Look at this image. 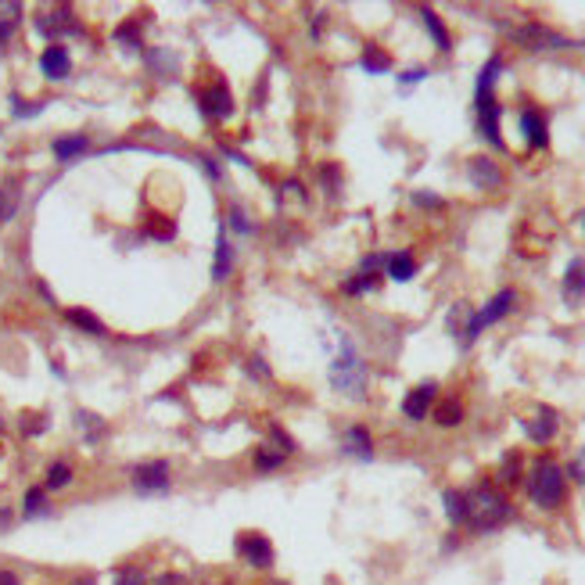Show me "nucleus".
<instances>
[{
	"label": "nucleus",
	"mask_w": 585,
	"mask_h": 585,
	"mask_svg": "<svg viewBox=\"0 0 585 585\" xmlns=\"http://www.w3.org/2000/svg\"><path fill=\"white\" fill-rule=\"evenodd\" d=\"M474 105H477V122H481L485 140H488L492 148H503V137H499V105H496V98L474 101Z\"/></svg>",
	"instance_id": "11"
},
{
	"label": "nucleus",
	"mask_w": 585,
	"mask_h": 585,
	"mask_svg": "<svg viewBox=\"0 0 585 585\" xmlns=\"http://www.w3.org/2000/svg\"><path fill=\"white\" fill-rule=\"evenodd\" d=\"M201 112L212 118H227L234 112V98H231V90H227V83H212L209 90H205V98H201Z\"/></svg>",
	"instance_id": "10"
},
{
	"label": "nucleus",
	"mask_w": 585,
	"mask_h": 585,
	"mask_svg": "<svg viewBox=\"0 0 585 585\" xmlns=\"http://www.w3.org/2000/svg\"><path fill=\"white\" fill-rule=\"evenodd\" d=\"M18 22H22V4H15V0H0V47L15 36Z\"/></svg>",
	"instance_id": "20"
},
{
	"label": "nucleus",
	"mask_w": 585,
	"mask_h": 585,
	"mask_svg": "<svg viewBox=\"0 0 585 585\" xmlns=\"http://www.w3.org/2000/svg\"><path fill=\"white\" fill-rule=\"evenodd\" d=\"M0 424H4V416H0Z\"/></svg>",
	"instance_id": "45"
},
{
	"label": "nucleus",
	"mask_w": 585,
	"mask_h": 585,
	"mask_svg": "<svg viewBox=\"0 0 585 585\" xmlns=\"http://www.w3.org/2000/svg\"><path fill=\"white\" fill-rule=\"evenodd\" d=\"M568 474H571V477H575V481H579V485L585 488V449L579 453V457H575V460H571V467H568Z\"/></svg>",
	"instance_id": "36"
},
{
	"label": "nucleus",
	"mask_w": 585,
	"mask_h": 585,
	"mask_svg": "<svg viewBox=\"0 0 585 585\" xmlns=\"http://www.w3.org/2000/svg\"><path fill=\"white\" fill-rule=\"evenodd\" d=\"M237 553H241L251 568H270V564H273V546H270V539H262V535H244V539L237 542Z\"/></svg>",
	"instance_id": "8"
},
{
	"label": "nucleus",
	"mask_w": 585,
	"mask_h": 585,
	"mask_svg": "<svg viewBox=\"0 0 585 585\" xmlns=\"http://www.w3.org/2000/svg\"><path fill=\"white\" fill-rule=\"evenodd\" d=\"M514 302H518V292H510V288H507V292L496 294L481 313H474V316H470V323H467V334H464V345H470V342H474L488 323H499V320L514 309Z\"/></svg>",
	"instance_id": "4"
},
{
	"label": "nucleus",
	"mask_w": 585,
	"mask_h": 585,
	"mask_svg": "<svg viewBox=\"0 0 585 585\" xmlns=\"http://www.w3.org/2000/svg\"><path fill=\"white\" fill-rule=\"evenodd\" d=\"M83 151H87V137H61V140H55V159H61V162H68V159H76Z\"/></svg>",
	"instance_id": "25"
},
{
	"label": "nucleus",
	"mask_w": 585,
	"mask_h": 585,
	"mask_svg": "<svg viewBox=\"0 0 585 585\" xmlns=\"http://www.w3.org/2000/svg\"><path fill=\"white\" fill-rule=\"evenodd\" d=\"M0 525H11V514H7V510H0Z\"/></svg>",
	"instance_id": "43"
},
{
	"label": "nucleus",
	"mask_w": 585,
	"mask_h": 585,
	"mask_svg": "<svg viewBox=\"0 0 585 585\" xmlns=\"http://www.w3.org/2000/svg\"><path fill=\"white\" fill-rule=\"evenodd\" d=\"M116 585H148V579H144L140 568H122L116 575Z\"/></svg>",
	"instance_id": "35"
},
{
	"label": "nucleus",
	"mask_w": 585,
	"mask_h": 585,
	"mask_svg": "<svg viewBox=\"0 0 585 585\" xmlns=\"http://www.w3.org/2000/svg\"><path fill=\"white\" fill-rule=\"evenodd\" d=\"M40 33L44 36H58V33H68V29H76V22H72V11L68 7H55V11H47V15H40Z\"/></svg>",
	"instance_id": "16"
},
{
	"label": "nucleus",
	"mask_w": 585,
	"mask_h": 585,
	"mask_svg": "<svg viewBox=\"0 0 585 585\" xmlns=\"http://www.w3.org/2000/svg\"><path fill=\"white\" fill-rule=\"evenodd\" d=\"M345 453L349 457H359V460H370L374 457V442H370V431L366 427H349L345 431Z\"/></svg>",
	"instance_id": "19"
},
{
	"label": "nucleus",
	"mask_w": 585,
	"mask_h": 585,
	"mask_svg": "<svg viewBox=\"0 0 585 585\" xmlns=\"http://www.w3.org/2000/svg\"><path fill=\"white\" fill-rule=\"evenodd\" d=\"M442 503H446V518H449L453 525H464V518H467V499H464V492L446 488V492H442Z\"/></svg>",
	"instance_id": "22"
},
{
	"label": "nucleus",
	"mask_w": 585,
	"mask_h": 585,
	"mask_svg": "<svg viewBox=\"0 0 585 585\" xmlns=\"http://www.w3.org/2000/svg\"><path fill=\"white\" fill-rule=\"evenodd\" d=\"M281 460H284V453H277V446H273V449H262V453L255 457V467L273 470V467H281Z\"/></svg>",
	"instance_id": "34"
},
{
	"label": "nucleus",
	"mask_w": 585,
	"mask_h": 585,
	"mask_svg": "<svg viewBox=\"0 0 585 585\" xmlns=\"http://www.w3.org/2000/svg\"><path fill=\"white\" fill-rule=\"evenodd\" d=\"M521 129H525L528 148H546V144H549V133H546V118L539 116L535 108H525V112H521Z\"/></svg>",
	"instance_id": "14"
},
{
	"label": "nucleus",
	"mask_w": 585,
	"mask_h": 585,
	"mask_svg": "<svg viewBox=\"0 0 585 585\" xmlns=\"http://www.w3.org/2000/svg\"><path fill=\"white\" fill-rule=\"evenodd\" d=\"M374 288H377V273H359V277H352L349 284H345V292H349V294L374 292Z\"/></svg>",
	"instance_id": "32"
},
{
	"label": "nucleus",
	"mask_w": 585,
	"mask_h": 585,
	"mask_svg": "<svg viewBox=\"0 0 585 585\" xmlns=\"http://www.w3.org/2000/svg\"><path fill=\"white\" fill-rule=\"evenodd\" d=\"M76 424H79V431H83V438H87V446H94L101 435H105V420L98 416V413H87L79 410L76 413Z\"/></svg>",
	"instance_id": "23"
},
{
	"label": "nucleus",
	"mask_w": 585,
	"mask_h": 585,
	"mask_svg": "<svg viewBox=\"0 0 585 585\" xmlns=\"http://www.w3.org/2000/svg\"><path fill=\"white\" fill-rule=\"evenodd\" d=\"M18 201H22V190H18V183H4V187H0V223L15 220V212H18Z\"/></svg>",
	"instance_id": "24"
},
{
	"label": "nucleus",
	"mask_w": 585,
	"mask_h": 585,
	"mask_svg": "<svg viewBox=\"0 0 585 585\" xmlns=\"http://www.w3.org/2000/svg\"><path fill=\"white\" fill-rule=\"evenodd\" d=\"M327 374H331V385L345 399H363L366 395V363L359 359V352L352 349V342H342V349L331 359Z\"/></svg>",
	"instance_id": "3"
},
{
	"label": "nucleus",
	"mask_w": 585,
	"mask_h": 585,
	"mask_svg": "<svg viewBox=\"0 0 585 585\" xmlns=\"http://www.w3.org/2000/svg\"><path fill=\"white\" fill-rule=\"evenodd\" d=\"M435 420H438L442 427H457V424L464 420V406H460L457 399H449V403H442V406L435 410Z\"/></svg>",
	"instance_id": "27"
},
{
	"label": "nucleus",
	"mask_w": 585,
	"mask_h": 585,
	"mask_svg": "<svg viewBox=\"0 0 585 585\" xmlns=\"http://www.w3.org/2000/svg\"><path fill=\"white\" fill-rule=\"evenodd\" d=\"M467 173H470V180H474V187H481V190L503 187V169H499L492 159H470Z\"/></svg>",
	"instance_id": "12"
},
{
	"label": "nucleus",
	"mask_w": 585,
	"mask_h": 585,
	"mask_svg": "<svg viewBox=\"0 0 585 585\" xmlns=\"http://www.w3.org/2000/svg\"><path fill=\"white\" fill-rule=\"evenodd\" d=\"M44 514V488H29L26 492V518Z\"/></svg>",
	"instance_id": "33"
},
{
	"label": "nucleus",
	"mask_w": 585,
	"mask_h": 585,
	"mask_svg": "<svg viewBox=\"0 0 585 585\" xmlns=\"http://www.w3.org/2000/svg\"><path fill=\"white\" fill-rule=\"evenodd\" d=\"M514 36H518V44H525V47H531V51L571 47V40H568V36H560V33H553V29L539 26V22H528V26H521V29H514Z\"/></svg>",
	"instance_id": "5"
},
{
	"label": "nucleus",
	"mask_w": 585,
	"mask_h": 585,
	"mask_svg": "<svg viewBox=\"0 0 585 585\" xmlns=\"http://www.w3.org/2000/svg\"><path fill=\"white\" fill-rule=\"evenodd\" d=\"M159 585H190V582H187L183 575H176V571H173V575H162V579H159Z\"/></svg>",
	"instance_id": "41"
},
{
	"label": "nucleus",
	"mask_w": 585,
	"mask_h": 585,
	"mask_svg": "<svg viewBox=\"0 0 585 585\" xmlns=\"http://www.w3.org/2000/svg\"><path fill=\"white\" fill-rule=\"evenodd\" d=\"M557 427H560V420H557V410H549V406H539L535 416L525 420V435L531 442H549L557 435Z\"/></svg>",
	"instance_id": "9"
},
{
	"label": "nucleus",
	"mask_w": 585,
	"mask_h": 585,
	"mask_svg": "<svg viewBox=\"0 0 585 585\" xmlns=\"http://www.w3.org/2000/svg\"><path fill=\"white\" fill-rule=\"evenodd\" d=\"M68 481H72L68 464H51V470H47V488H65Z\"/></svg>",
	"instance_id": "31"
},
{
	"label": "nucleus",
	"mask_w": 585,
	"mask_h": 585,
	"mask_svg": "<svg viewBox=\"0 0 585 585\" xmlns=\"http://www.w3.org/2000/svg\"><path fill=\"white\" fill-rule=\"evenodd\" d=\"M40 112V105H18L15 101V116H36Z\"/></svg>",
	"instance_id": "40"
},
{
	"label": "nucleus",
	"mask_w": 585,
	"mask_h": 585,
	"mask_svg": "<svg viewBox=\"0 0 585 585\" xmlns=\"http://www.w3.org/2000/svg\"><path fill=\"white\" fill-rule=\"evenodd\" d=\"M166 485H169V467L162 460L140 464V467L133 470V488L137 492H166Z\"/></svg>",
	"instance_id": "6"
},
{
	"label": "nucleus",
	"mask_w": 585,
	"mask_h": 585,
	"mask_svg": "<svg viewBox=\"0 0 585 585\" xmlns=\"http://www.w3.org/2000/svg\"><path fill=\"white\" fill-rule=\"evenodd\" d=\"M420 18H424V26H427V33L435 36V47H438V51H449V47H453V40H449V33H446V26H442V18H438V15L431 11V7H424V11H420Z\"/></svg>",
	"instance_id": "21"
},
{
	"label": "nucleus",
	"mask_w": 585,
	"mask_h": 585,
	"mask_svg": "<svg viewBox=\"0 0 585 585\" xmlns=\"http://www.w3.org/2000/svg\"><path fill=\"white\" fill-rule=\"evenodd\" d=\"M231 223H234V231L237 234H248V231H251V223H248V220H244V212H231Z\"/></svg>",
	"instance_id": "37"
},
{
	"label": "nucleus",
	"mask_w": 585,
	"mask_h": 585,
	"mask_svg": "<svg viewBox=\"0 0 585 585\" xmlns=\"http://www.w3.org/2000/svg\"><path fill=\"white\" fill-rule=\"evenodd\" d=\"M435 395H438V385H435V381H424V385H416L410 395L403 399V413H406L410 420H424V416L431 413Z\"/></svg>",
	"instance_id": "7"
},
{
	"label": "nucleus",
	"mask_w": 585,
	"mask_h": 585,
	"mask_svg": "<svg viewBox=\"0 0 585 585\" xmlns=\"http://www.w3.org/2000/svg\"><path fill=\"white\" fill-rule=\"evenodd\" d=\"M528 496L535 507L542 510H557L568 496V481H564V470L557 467L553 460H539L531 474H528Z\"/></svg>",
	"instance_id": "2"
},
{
	"label": "nucleus",
	"mask_w": 585,
	"mask_h": 585,
	"mask_svg": "<svg viewBox=\"0 0 585 585\" xmlns=\"http://www.w3.org/2000/svg\"><path fill=\"white\" fill-rule=\"evenodd\" d=\"M385 270H388L392 281L406 284V281H413V273H416V262H413L410 251H395V255H385Z\"/></svg>",
	"instance_id": "17"
},
{
	"label": "nucleus",
	"mask_w": 585,
	"mask_h": 585,
	"mask_svg": "<svg viewBox=\"0 0 585 585\" xmlns=\"http://www.w3.org/2000/svg\"><path fill=\"white\" fill-rule=\"evenodd\" d=\"M363 68H366V72H388V68H392V58H388L385 51H377V47H366V51H363Z\"/></svg>",
	"instance_id": "29"
},
{
	"label": "nucleus",
	"mask_w": 585,
	"mask_h": 585,
	"mask_svg": "<svg viewBox=\"0 0 585 585\" xmlns=\"http://www.w3.org/2000/svg\"><path fill=\"white\" fill-rule=\"evenodd\" d=\"M0 585H18V579L11 571H0Z\"/></svg>",
	"instance_id": "42"
},
{
	"label": "nucleus",
	"mask_w": 585,
	"mask_h": 585,
	"mask_svg": "<svg viewBox=\"0 0 585 585\" xmlns=\"http://www.w3.org/2000/svg\"><path fill=\"white\" fill-rule=\"evenodd\" d=\"M68 320H72V323H79L87 334H105V323H101L98 316L83 313V309H68Z\"/></svg>",
	"instance_id": "28"
},
{
	"label": "nucleus",
	"mask_w": 585,
	"mask_h": 585,
	"mask_svg": "<svg viewBox=\"0 0 585 585\" xmlns=\"http://www.w3.org/2000/svg\"><path fill=\"white\" fill-rule=\"evenodd\" d=\"M231 262H234L231 244H227V237H220V244H216V262H212V277H216V281L231 277Z\"/></svg>",
	"instance_id": "26"
},
{
	"label": "nucleus",
	"mask_w": 585,
	"mask_h": 585,
	"mask_svg": "<svg viewBox=\"0 0 585 585\" xmlns=\"http://www.w3.org/2000/svg\"><path fill=\"white\" fill-rule=\"evenodd\" d=\"M499 68H503V58H499V55H492V58L485 61V68H481V76H477L474 101H488V98H492V87H496V79H499Z\"/></svg>",
	"instance_id": "18"
},
{
	"label": "nucleus",
	"mask_w": 585,
	"mask_h": 585,
	"mask_svg": "<svg viewBox=\"0 0 585 585\" xmlns=\"http://www.w3.org/2000/svg\"><path fill=\"white\" fill-rule=\"evenodd\" d=\"M564 298L575 305L585 298V259H571L568 273H564Z\"/></svg>",
	"instance_id": "15"
},
{
	"label": "nucleus",
	"mask_w": 585,
	"mask_h": 585,
	"mask_svg": "<svg viewBox=\"0 0 585 585\" xmlns=\"http://www.w3.org/2000/svg\"><path fill=\"white\" fill-rule=\"evenodd\" d=\"M399 79H403V83H420V79H427V68H410V72H403Z\"/></svg>",
	"instance_id": "38"
},
{
	"label": "nucleus",
	"mask_w": 585,
	"mask_h": 585,
	"mask_svg": "<svg viewBox=\"0 0 585 585\" xmlns=\"http://www.w3.org/2000/svg\"><path fill=\"white\" fill-rule=\"evenodd\" d=\"M464 499H467V518H464V525H470L474 531H496V528H503L510 521V503H507V496L499 492V488H492V485H477L474 492H464Z\"/></svg>",
	"instance_id": "1"
},
{
	"label": "nucleus",
	"mask_w": 585,
	"mask_h": 585,
	"mask_svg": "<svg viewBox=\"0 0 585 585\" xmlns=\"http://www.w3.org/2000/svg\"><path fill=\"white\" fill-rule=\"evenodd\" d=\"M413 201H416V205H431V209L442 205V198H435V194H413Z\"/></svg>",
	"instance_id": "39"
},
{
	"label": "nucleus",
	"mask_w": 585,
	"mask_h": 585,
	"mask_svg": "<svg viewBox=\"0 0 585 585\" xmlns=\"http://www.w3.org/2000/svg\"><path fill=\"white\" fill-rule=\"evenodd\" d=\"M68 585H98L94 579H76V582H68Z\"/></svg>",
	"instance_id": "44"
},
{
	"label": "nucleus",
	"mask_w": 585,
	"mask_h": 585,
	"mask_svg": "<svg viewBox=\"0 0 585 585\" xmlns=\"http://www.w3.org/2000/svg\"><path fill=\"white\" fill-rule=\"evenodd\" d=\"M40 68H44V76H47V79H65V76H68V68H72L68 51H65L61 44H51V47L40 55Z\"/></svg>",
	"instance_id": "13"
},
{
	"label": "nucleus",
	"mask_w": 585,
	"mask_h": 585,
	"mask_svg": "<svg viewBox=\"0 0 585 585\" xmlns=\"http://www.w3.org/2000/svg\"><path fill=\"white\" fill-rule=\"evenodd\" d=\"M518 477H521V457H518V453H510V457L503 460V467H499V481L514 485Z\"/></svg>",
	"instance_id": "30"
}]
</instances>
